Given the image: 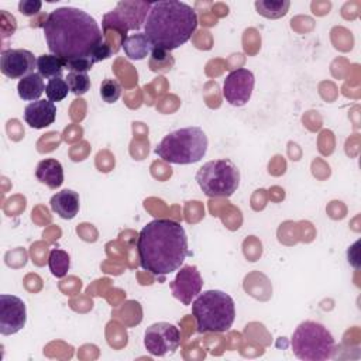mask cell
I'll return each instance as SVG.
<instances>
[{"instance_id": "1", "label": "cell", "mask_w": 361, "mask_h": 361, "mask_svg": "<svg viewBox=\"0 0 361 361\" xmlns=\"http://www.w3.org/2000/svg\"><path fill=\"white\" fill-rule=\"evenodd\" d=\"M42 30L49 52L62 61L90 58L94 48L104 41L97 21L76 7L52 10L42 23Z\"/></svg>"}, {"instance_id": "2", "label": "cell", "mask_w": 361, "mask_h": 361, "mask_svg": "<svg viewBox=\"0 0 361 361\" xmlns=\"http://www.w3.org/2000/svg\"><path fill=\"white\" fill-rule=\"evenodd\" d=\"M137 252L145 271L157 276L172 274L189 254L185 228L171 219L152 220L138 234Z\"/></svg>"}, {"instance_id": "3", "label": "cell", "mask_w": 361, "mask_h": 361, "mask_svg": "<svg viewBox=\"0 0 361 361\" xmlns=\"http://www.w3.org/2000/svg\"><path fill=\"white\" fill-rule=\"evenodd\" d=\"M197 28L195 8L183 1H154L145 18L144 34L152 48L172 51L188 42Z\"/></svg>"}, {"instance_id": "4", "label": "cell", "mask_w": 361, "mask_h": 361, "mask_svg": "<svg viewBox=\"0 0 361 361\" xmlns=\"http://www.w3.org/2000/svg\"><path fill=\"white\" fill-rule=\"evenodd\" d=\"M192 314L199 333H224L235 319V305L230 295L219 289L200 292L192 303Z\"/></svg>"}, {"instance_id": "5", "label": "cell", "mask_w": 361, "mask_h": 361, "mask_svg": "<svg viewBox=\"0 0 361 361\" xmlns=\"http://www.w3.org/2000/svg\"><path fill=\"white\" fill-rule=\"evenodd\" d=\"M207 135L200 127L190 126L166 134L154 152L165 162L189 165L199 162L207 151Z\"/></svg>"}, {"instance_id": "6", "label": "cell", "mask_w": 361, "mask_h": 361, "mask_svg": "<svg viewBox=\"0 0 361 361\" xmlns=\"http://www.w3.org/2000/svg\"><path fill=\"white\" fill-rule=\"evenodd\" d=\"M290 345L293 354L303 361H324L334 353V338L320 323L302 322L292 334Z\"/></svg>"}, {"instance_id": "7", "label": "cell", "mask_w": 361, "mask_h": 361, "mask_svg": "<svg viewBox=\"0 0 361 361\" xmlns=\"http://www.w3.org/2000/svg\"><path fill=\"white\" fill-rule=\"evenodd\" d=\"M240 169L227 159H212L196 172V182L209 197H230L240 186Z\"/></svg>"}, {"instance_id": "8", "label": "cell", "mask_w": 361, "mask_h": 361, "mask_svg": "<svg viewBox=\"0 0 361 361\" xmlns=\"http://www.w3.org/2000/svg\"><path fill=\"white\" fill-rule=\"evenodd\" d=\"M151 6V1H118L113 10L103 16V34L109 30H116L121 34L123 41L127 37V31L140 30L145 24Z\"/></svg>"}, {"instance_id": "9", "label": "cell", "mask_w": 361, "mask_h": 361, "mask_svg": "<svg viewBox=\"0 0 361 361\" xmlns=\"http://www.w3.org/2000/svg\"><path fill=\"white\" fill-rule=\"evenodd\" d=\"M180 344L179 329L166 322H158L147 327L144 333L145 350L155 357L173 354Z\"/></svg>"}, {"instance_id": "10", "label": "cell", "mask_w": 361, "mask_h": 361, "mask_svg": "<svg viewBox=\"0 0 361 361\" xmlns=\"http://www.w3.org/2000/svg\"><path fill=\"white\" fill-rule=\"evenodd\" d=\"M254 83V73L250 69H234L226 76L223 82V97L231 106H244L251 99Z\"/></svg>"}, {"instance_id": "11", "label": "cell", "mask_w": 361, "mask_h": 361, "mask_svg": "<svg viewBox=\"0 0 361 361\" xmlns=\"http://www.w3.org/2000/svg\"><path fill=\"white\" fill-rule=\"evenodd\" d=\"M27 322V307L23 299L14 295H0V333L11 336L18 333Z\"/></svg>"}, {"instance_id": "12", "label": "cell", "mask_w": 361, "mask_h": 361, "mask_svg": "<svg viewBox=\"0 0 361 361\" xmlns=\"http://www.w3.org/2000/svg\"><path fill=\"white\" fill-rule=\"evenodd\" d=\"M203 279L195 265H183L179 268L175 279L169 283L173 298L189 306L192 300L202 292Z\"/></svg>"}, {"instance_id": "13", "label": "cell", "mask_w": 361, "mask_h": 361, "mask_svg": "<svg viewBox=\"0 0 361 361\" xmlns=\"http://www.w3.org/2000/svg\"><path fill=\"white\" fill-rule=\"evenodd\" d=\"M34 68H37V59L31 51L23 48L1 51L0 69L4 76L10 79H23L24 76L34 73Z\"/></svg>"}, {"instance_id": "14", "label": "cell", "mask_w": 361, "mask_h": 361, "mask_svg": "<svg viewBox=\"0 0 361 361\" xmlns=\"http://www.w3.org/2000/svg\"><path fill=\"white\" fill-rule=\"evenodd\" d=\"M56 106L51 100L39 99L31 102L24 109V120L32 128H45L55 121Z\"/></svg>"}, {"instance_id": "15", "label": "cell", "mask_w": 361, "mask_h": 361, "mask_svg": "<svg viewBox=\"0 0 361 361\" xmlns=\"http://www.w3.org/2000/svg\"><path fill=\"white\" fill-rule=\"evenodd\" d=\"M51 209L62 219L71 220L73 219L79 212V195L75 190L63 189L61 192H56L51 200H49Z\"/></svg>"}, {"instance_id": "16", "label": "cell", "mask_w": 361, "mask_h": 361, "mask_svg": "<svg viewBox=\"0 0 361 361\" xmlns=\"http://www.w3.org/2000/svg\"><path fill=\"white\" fill-rule=\"evenodd\" d=\"M37 179L51 189H56L63 183V168L59 161L45 158L38 162L35 169Z\"/></svg>"}, {"instance_id": "17", "label": "cell", "mask_w": 361, "mask_h": 361, "mask_svg": "<svg viewBox=\"0 0 361 361\" xmlns=\"http://www.w3.org/2000/svg\"><path fill=\"white\" fill-rule=\"evenodd\" d=\"M121 47L127 58L133 61H141L152 51V44L149 42L148 37L144 32L127 35L121 41Z\"/></svg>"}, {"instance_id": "18", "label": "cell", "mask_w": 361, "mask_h": 361, "mask_svg": "<svg viewBox=\"0 0 361 361\" xmlns=\"http://www.w3.org/2000/svg\"><path fill=\"white\" fill-rule=\"evenodd\" d=\"M45 83L39 73H30L18 80L17 92L20 99L25 102H35L39 100V96L45 92Z\"/></svg>"}, {"instance_id": "19", "label": "cell", "mask_w": 361, "mask_h": 361, "mask_svg": "<svg viewBox=\"0 0 361 361\" xmlns=\"http://www.w3.org/2000/svg\"><path fill=\"white\" fill-rule=\"evenodd\" d=\"M65 68V63L61 58L52 54H42L37 58V69L38 73L42 78H47L48 80L52 78L62 76V71Z\"/></svg>"}, {"instance_id": "20", "label": "cell", "mask_w": 361, "mask_h": 361, "mask_svg": "<svg viewBox=\"0 0 361 361\" xmlns=\"http://www.w3.org/2000/svg\"><path fill=\"white\" fill-rule=\"evenodd\" d=\"M254 6L258 14L274 20V18H281L288 13L290 7V1L289 0H257Z\"/></svg>"}, {"instance_id": "21", "label": "cell", "mask_w": 361, "mask_h": 361, "mask_svg": "<svg viewBox=\"0 0 361 361\" xmlns=\"http://www.w3.org/2000/svg\"><path fill=\"white\" fill-rule=\"evenodd\" d=\"M71 258L69 254L59 248H52L48 255V267L54 276L63 278L69 269Z\"/></svg>"}, {"instance_id": "22", "label": "cell", "mask_w": 361, "mask_h": 361, "mask_svg": "<svg viewBox=\"0 0 361 361\" xmlns=\"http://www.w3.org/2000/svg\"><path fill=\"white\" fill-rule=\"evenodd\" d=\"M68 92H71V89L68 86V82L65 79H62V76L49 79L45 86V94H47L48 100H51L54 103L63 100L68 96Z\"/></svg>"}, {"instance_id": "23", "label": "cell", "mask_w": 361, "mask_h": 361, "mask_svg": "<svg viewBox=\"0 0 361 361\" xmlns=\"http://www.w3.org/2000/svg\"><path fill=\"white\" fill-rule=\"evenodd\" d=\"M65 80L68 82L71 92L76 96H82L90 89V79L85 72H69Z\"/></svg>"}, {"instance_id": "24", "label": "cell", "mask_w": 361, "mask_h": 361, "mask_svg": "<svg viewBox=\"0 0 361 361\" xmlns=\"http://www.w3.org/2000/svg\"><path fill=\"white\" fill-rule=\"evenodd\" d=\"M100 96L106 103H114L121 96V85L116 79H104L100 85Z\"/></svg>"}, {"instance_id": "25", "label": "cell", "mask_w": 361, "mask_h": 361, "mask_svg": "<svg viewBox=\"0 0 361 361\" xmlns=\"http://www.w3.org/2000/svg\"><path fill=\"white\" fill-rule=\"evenodd\" d=\"M63 63L69 72H85V73H87L94 65V62L90 58H76L71 61H63Z\"/></svg>"}, {"instance_id": "26", "label": "cell", "mask_w": 361, "mask_h": 361, "mask_svg": "<svg viewBox=\"0 0 361 361\" xmlns=\"http://www.w3.org/2000/svg\"><path fill=\"white\" fill-rule=\"evenodd\" d=\"M41 6H42V3L38 0H21L18 3V10L21 14L30 17V16L37 14L41 10Z\"/></svg>"}, {"instance_id": "27", "label": "cell", "mask_w": 361, "mask_h": 361, "mask_svg": "<svg viewBox=\"0 0 361 361\" xmlns=\"http://www.w3.org/2000/svg\"><path fill=\"white\" fill-rule=\"evenodd\" d=\"M111 52H113V49L110 48V45H109L106 41H103V42H100V44L94 48V51H93L90 59L96 63V62H100V61H103V59L110 58Z\"/></svg>"}]
</instances>
